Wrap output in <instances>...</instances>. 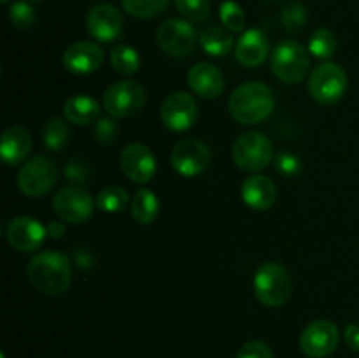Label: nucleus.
<instances>
[{"mask_svg": "<svg viewBox=\"0 0 359 358\" xmlns=\"http://www.w3.org/2000/svg\"><path fill=\"white\" fill-rule=\"evenodd\" d=\"M276 109L272 88L263 83H245L235 88L228 100L231 118L241 125H256L269 118Z\"/></svg>", "mask_w": 359, "mask_h": 358, "instance_id": "obj_1", "label": "nucleus"}, {"mask_svg": "<svg viewBox=\"0 0 359 358\" xmlns=\"http://www.w3.org/2000/svg\"><path fill=\"white\" fill-rule=\"evenodd\" d=\"M27 276L35 290L48 295H60L72 283V267L63 253L42 251L30 260Z\"/></svg>", "mask_w": 359, "mask_h": 358, "instance_id": "obj_2", "label": "nucleus"}, {"mask_svg": "<svg viewBox=\"0 0 359 358\" xmlns=\"http://www.w3.org/2000/svg\"><path fill=\"white\" fill-rule=\"evenodd\" d=\"M252 288H255L256 298L262 304L269 307H279L286 304L290 298L293 283H291V276L286 267L277 262H266L256 270Z\"/></svg>", "mask_w": 359, "mask_h": 358, "instance_id": "obj_3", "label": "nucleus"}, {"mask_svg": "<svg viewBox=\"0 0 359 358\" xmlns=\"http://www.w3.org/2000/svg\"><path fill=\"white\" fill-rule=\"evenodd\" d=\"M270 65H272L277 79H280L283 83H302L309 76V70H311L309 49L304 48L300 42L291 41V39L279 42L272 53Z\"/></svg>", "mask_w": 359, "mask_h": 358, "instance_id": "obj_4", "label": "nucleus"}, {"mask_svg": "<svg viewBox=\"0 0 359 358\" xmlns=\"http://www.w3.org/2000/svg\"><path fill=\"white\" fill-rule=\"evenodd\" d=\"M347 91V74L339 63L326 62L312 70L309 77V93L318 104H337Z\"/></svg>", "mask_w": 359, "mask_h": 358, "instance_id": "obj_5", "label": "nucleus"}, {"mask_svg": "<svg viewBox=\"0 0 359 358\" xmlns=\"http://www.w3.org/2000/svg\"><path fill=\"white\" fill-rule=\"evenodd\" d=\"M273 146L262 132H248L233 144V161L241 171L259 172L270 165Z\"/></svg>", "mask_w": 359, "mask_h": 358, "instance_id": "obj_6", "label": "nucleus"}, {"mask_svg": "<svg viewBox=\"0 0 359 358\" xmlns=\"http://www.w3.org/2000/svg\"><path fill=\"white\" fill-rule=\"evenodd\" d=\"M56 179H58V168L55 161L44 154H37L25 161V165L18 172L20 190L27 197H34V199L51 192Z\"/></svg>", "mask_w": 359, "mask_h": 358, "instance_id": "obj_7", "label": "nucleus"}, {"mask_svg": "<svg viewBox=\"0 0 359 358\" xmlns=\"http://www.w3.org/2000/svg\"><path fill=\"white\" fill-rule=\"evenodd\" d=\"M146 104V90L137 81H118L104 93V107L112 118H130L142 111Z\"/></svg>", "mask_w": 359, "mask_h": 358, "instance_id": "obj_8", "label": "nucleus"}, {"mask_svg": "<svg viewBox=\"0 0 359 358\" xmlns=\"http://www.w3.org/2000/svg\"><path fill=\"white\" fill-rule=\"evenodd\" d=\"M156 41L161 51L167 53L168 56L182 58L195 49L196 41H200V37L196 35L195 27L188 20L170 18L158 27Z\"/></svg>", "mask_w": 359, "mask_h": 358, "instance_id": "obj_9", "label": "nucleus"}, {"mask_svg": "<svg viewBox=\"0 0 359 358\" xmlns=\"http://www.w3.org/2000/svg\"><path fill=\"white\" fill-rule=\"evenodd\" d=\"M53 209L60 220L69 223H84L91 218L95 209L93 199L90 193L79 185H70L60 190L53 199Z\"/></svg>", "mask_w": 359, "mask_h": 358, "instance_id": "obj_10", "label": "nucleus"}, {"mask_svg": "<svg viewBox=\"0 0 359 358\" xmlns=\"http://www.w3.org/2000/svg\"><path fill=\"white\" fill-rule=\"evenodd\" d=\"M212 154L207 144H203L198 139H184L181 142L175 144L172 150L170 161L172 167L177 174L186 175V178H193V175H200L209 168Z\"/></svg>", "mask_w": 359, "mask_h": 358, "instance_id": "obj_11", "label": "nucleus"}, {"mask_svg": "<svg viewBox=\"0 0 359 358\" xmlns=\"http://www.w3.org/2000/svg\"><path fill=\"white\" fill-rule=\"evenodd\" d=\"M339 346V329L330 319L309 323L300 336V347L309 358H325Z\"/></svg>", "mask_w": 359, "mask_h": 358, "instance_id": "obj_12", "label": "nucleus"}, {"mask_svg": "<svg viewBox=\"0 0 359 358\" xmlns=\"http://www.w3.org/2000/svg\"><path fill=\"white\" fill-rule=\"evenodd\" d=\"M161 121L167 128L174 130V132H184L193 126L198 116V105L191 95L184 93V91H175V93L168 95L163 100L160 109Z\"/></svg>", "mask_w": 359, "mask_h": 358, "instance_id": "obj_13", "label": "nucleus"}, {"mask_svg": "<svg viewBox=\"0 0 359 358\" xmlns=\"http://www.w3.org/2000/svg\"><path fill=\"white\" fill-rule=\"evenodd\" d=\"M119 165H121L123 174L130 181L140 183V185L149 183L156 174V158L151 153L149 147L139 142L128 144L121 151Z\"/></svg>", "mask_w": 359, "mask_h": 358, "instance_id": "obj_14", "label": "nucleus"}, {"mask_svg": "<svg viewBox=\"0 0 359 358\" xmlns=\"http://www.w3.org/2000/svg\"><path fill=\"white\" fill-rule=\"evenodd\" d=\"M48 235V228L30 216H18L9 221L6 230L7 242L21 253L35 251L42 246Z\"/></svg>", "mask_w": 359, "mask_h": 358, "instance_id": "obj_15", "label": "nucleus"}, {"mask_svg": "<svg viewBox=\"0 0 359 358\" xmlns=\"http://www.w3.org/2000/svg\"><path fill=\"white\" fill-rule=\"evenodd\" d=\"M86 28L97 41L112 42L121 37L123 16L111 4H97L88 13Z\"/></svg>", "mask_w": 359, "mask_h": 358, "instance_id": "obj_16", "label": "nucleus"}, {"mask_svg": "<svg viewBox=\"0 0 359 358\" xmlns=\"http://www.w3.org/2000/svg\"><path fill=\"white\" fill-rule=\"evenodd\" d=\"M104 63V51L98 44L90 41H81L67 48L63 53V65L69 72L77 76L97 72Z\"/></svg>", "mask_w": 359, "mask_h": 358, "instance_id": "obj_17", "label": "nucleus"}, {"mask_svg": "<svg viewBox=\"0 0 359 358\" xmlns=\"http://www.w3.org/2000/svg\"><path fill=\"white\" fill-rule=\"evenodd\" d=\"M270 51L269 37L259 28L244 32L235 46V58L244 67H259L266 60Z\"/></svg>", "mask_w": 359, "mask_h": 358, "instance_id": "obj_18", "label": "nucleus"}, {"mask_svg": "<svg viewBox=\"0 0 359 358\" xmlns=\"http://www.w3.org/2000/svg\"><path fill=\"white\" fill-rule=\"evenodd\" d=\"M188 83L196 95L203 98H217L224 90V76L216 65L200 62L191 67Z\"/></svg>", "mask_w": 359, "mask_h": 358, "instance_id": "obj_19", "label": "nucleus"}, {"mask_svg": "<svg viewBox=\"0 0 359 358\" xmlns=\"http://www.w3.org/2000/svg\"><path fill=\"white\" fill-rule=\"evenodd\" d=\"M32 150V137L27 128L20 125H13L4 130L2 142H0V154L4 164L13 167L21 164L28 157Z\"/></svg>", "mask_w": 359, "mask_h": 358, "instance_id": "obj_20", "label": "nucleus"}, {"mask_svg": "<svg viewBox=\"0 0 359 358\" xmlns=\"http://www.w3.org/2000/svg\"><path fill=\"white\" fill-rule=\"evenodd\" d=\"M242 200L256 211H266L276 204L277 188L265 175H251L242 183Z\"/></svg>", "mask_w": 359, "mask_h": 358, "instance_id": "obj_21", "label": "nucleus"}, {"mask_svg": "<svg viewBox=\"0 0 359 358\" xmlns=\"http://www.w3.org/2000/svg\"><path fill=\"white\" fill-rule=\"evenodd\" d=\"M63 114L74 125H90L100 118V105L90 95H74L63 105Z\"/></svg>", "mask_w": 359, "mask_h": 358, "instance_id": "obj_22", "label": "nucleus"}, {"mask_svg": "<svg viewBox=\"0 0 359 358\" xmlns=\"http://www.w3.org/2000/svg\"><path fill=\"white\" fill-rule=\"evenodd\" d=\"M200 46L210 56H226L233 48L231 32L224 27H209L200 34Z\"/></svg>", "mask_w": 359, "mask_h": 358, "instance_id": "obj_23", "label": "nucleus"}, {"mask_svg": "<svg viewBox=\"0 0 359 358\" xmlns=\"http://www.w3.org/2000/svg\"><path fill=\"white\" fill-rule=\"evenodd\" d=\"M160 213V200L151 190H139L132 199V216L137 223H153Z\"/></svg>", "mask_w": 359, "mask_h": 358, "instance_id": "obj_24", "label": "nucleus"}, {"mask_svg": "<svg viewBox=\"0 0 359 358\" xmlns=\"http://www.w3.org/2000/svg\"><path fill=\"white\" fill-rule=\"evenodd\" d=\"M112 69L123 76H133L140 67L139 53L128 44H116L111 51Z\"/></svg>", "mask_w": 359, "mask_h": 358, "instance_id": "obj_25", "label": "nucleus"}, {"mask_svg": "<svg viewBox=\"0 0 359 358\" xmlns=\"http://www.w3.org/2000/svg\"><path fill=\"white\" fill-rule=\"evenodd\" d=\"M337 48H339V41L330 28H318L312 32L309 39V53H312L319 60L332 58L337 53Z\"/></svg>", "mask_w": 359, "mask_h": 358, "instance_id": "obj_26", "label": "nucleus"}, {"mask_svg": "<svg viewBox=\"0 0 359 358\" xmlns=\"http://www.w3.org/2000/svg\"><path fill=\"white\" fill-rule=\"evenodd\" d=\"M97 207L104 213H121L130 202L128 192L121 186H107L97 195Z\"/></svg>", "mask_w": 359, "mask_h": 358, "instance_id": "obj_27", "label": "nucleus"}, {"mask_svg": "<svg viewBox=\"0 0 359 358\" xmlns=\"http://www.w3.org/2000/svg\"><path fill=\"white\" fill-rule=\"evenodd\" d=\"M121 6L130 16L139 20L160 16L168 7V0H121Z\"/></svg>", "mask_w": 359, "mask_h": 358, "instance_id": "obj_28", "label": "nucleus"}, {"mask_svg": "<svg viewBox=\"0 0 359 358\" xmlns=\"http://www.w3.org/2000/svg\"><path fill=\"white\" fill-rule=\"evenodd\" d=\"M69 125L62 118H51L42 130V139H44L46 147L53 151L62 150L69 140Z\"/></svg>", "mask_w": 359, "mask_h": 358, "instance_id": "obj_29", "label": "nucleus"}, {"mask_svg": "<svg viewBox=\"0 0 359 358\" xmlns=\"http://www.w3.org/2000/svg\"><path fill=\"white\" fill-rule=\"evenodd\" d=\"M219 18L223 21L224 28L230 32H242L245 27V14L242 7L233 0H226L219 7Z\"/></svg>", "mask_w": 359, "mask_h": 358, "instance_id": "obj_30", "label": "nucleus"}, {"mask_svg": "<svg viewBox=\"0 0 359 358\" xmlns=\"http://www.w3.org/2000/svg\"><path fill=\"white\" fill-rule=\"evenodd\" d=\"M9 20L20 30H27L32 28L37 21V14H35L34 6L27 0H20V2H14L9 9Z\"/></svg>", "mask_w": 359, "mask_h": 358, "instance_id": "obj_31", "label": "nucleus"}, {"mask_svg": "<svg viewBox=\"0 0 359 358\" xmlns=\"http://www.w3.org/2000/svg\"><path fill=\"white\" fill-rule=\"evenodd\" d=\"M179 13L188 21H205L210 14V0H174Z\"/></svg>", "mask_w": 359, "mask_h": 358, "instance_id": "obj_32", "label": "nucleus"}, {"mask_svg": "<svg viewBox=\"0 0 359 358\" xmlns=\"http://www.w3.org/2000/svg\"><path fill=\"white\" fill-rule=\"evenodd\" d=\"M280 20H283V25L286 30L297 32L300 30L305 25V21H307V9H305L300 2H287L286 6L283 7Z\"/></svg>", "mask_w": 359, "mask_h": 358, "instance_id": "obj_33", "label": "nucleus"}, {"mask_svg": "<svg viewBox=\"0 0 359 358\" xmlns=\"http://www.w3.org/2000/svg\"><path fill=\"white\" fill-rule=\"evenodd\" d=\"M93 133H95V139H97L98 142H104V144L114 142V140L118 139V133H119L118 121H116V118H112V116H107V118H98V121L95 123Z\"/></svg>", "mask_w": 359, "mask_h": 358, "instance_id": "obj_34", "label": "nucleus"}, {"mask_svg": "<svg viewBox=\"0 0 359 358\" xmlns=\"http://www.w3.org/2000/svg\"><path fill=\"white\" fill-rule=\"evenodd\" d=\"M276 168L279 174L291 178V175H297L298 172L302 171V161L297 154L280 153L279 157L276 158Z\"/></svg>", "mask_w": 359, "mask_h": 358, "instance_id": "obj_35", "label": "nucleus"}, {"mask_svg": "<svg viewBox=\"0 0 359 358\" xmlns=\"http://www.w3.org/2000/svg\"><path fill=\"white\" fill-rule=\"evenodd\" d=\"M237 358H273L272 350L262 340H249L238 350Z\"/></svg>", "mask_w": 359, "mask_h": 358, "instance_id": "obj_36", "label": "nucleus"}, {"mask_svg": "<svg viewBox=\"0 0 359 358\" xmlns=\"http://www.w3.org/2000/svg\"><path fill=\"white\" fill-rule=\"evenodd\" d=\"M91 175L90 167L81 160H70L65 165V178L69 179L72 185H81V183L88 181Z\"/></svg>", "mask_w": 359, "mask_h": 358, "instance_id": "obj_37", "label": "nucleus"}, {"mask_svg": "<svg viewBox=\"0 0 359 358\" xmlns=\"http://www.w3.org/2000/svg\"><path fill=\"white\" fill-rule=\"evenodd\" d=\"M344 336H346L347 346H349L351 350L359 351V326L351 323V325L346 326V333H344Z\"/></svg>", "mask_w": 359, "mask_h": 358, "instance_id": "obj_38", "label": "nucleus"}, {"mask_svg": "<svg viewBox=\"0 0 359 358\" xmlns=\"http://www.w3.org/2000/svg\"><path fill=\"white\" fill-rule=\"evenodd\" d=\"M46 228H48V235L51 239H62L63 235H65V227H63V223H60V221H53V223H49Z\"/></svg>", "mask_w": 359, "mask_h": 358, "instance_id": "obj_39", "label": "nucleus"}, {"mask_svg": "<svg viewBox=\"0 0 359 358\" xmlns=\"http://www.w3.org/2000/svg\"><path fill=\"white\" fill-rule=\"evenodd\" d=\"M27 2H30V4H34V2H41V0H27Z\"/></svg>", "mask_w": 359, "mask_h": 358, "instance_id": "obj_40", "label": "nucleus"}, {"mask_svg": "<svg viewBox=\"0 0 359 358\" xmlns=\"http://www.w3.org/2000/svg\"><path fill=\"white\" fill-rule=\"evenodd\" d=\"M7 2H11V0H2V4H7Z\"/></svg>", "mask_w": 359, "mask_h": 358, "instance_id": "obj_41", "label": "nucleus"}]
</instances>
